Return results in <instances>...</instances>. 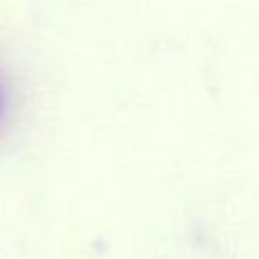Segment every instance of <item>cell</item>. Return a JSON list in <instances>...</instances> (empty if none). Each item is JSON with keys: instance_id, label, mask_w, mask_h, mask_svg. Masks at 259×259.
<instances>
[{"instance_id": "cell-1", "label": "cell", "mask_w": 259, "mask_h": 259, "mask_svg": "<svg viewBox=\"0 0 259 259\" xmlns=\"http://www.w3.org/2000/svg\"><path fill=\"white\" fill-rule=\"evenodd\" d=\"M0 114H3V91H0Z\"/></svg>"}]
</instances>
